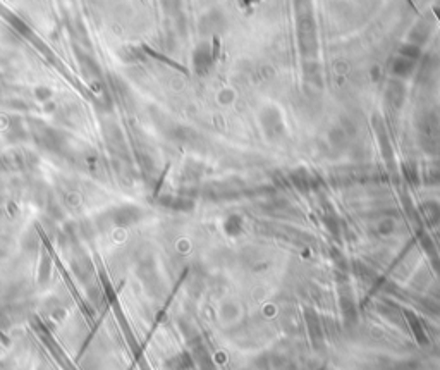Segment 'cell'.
Wrapping results in <instances>:
<instances>
[{"mask_svg": "<svg viewBox=\"0 0 440 370\" xmlns=\"http://www.w3.org/2000/svg\"><path fill=\"white\" fill-rule=\"evenodd\" d=\"M11 23H12V26H14L21 33V35H24V36L29 35V26H26V24H24L19 18H12Z\"/></svg>", "mask_w": 440, "mask_h": 370, "instance_id": "1", "label": "cell"}]
</instances>
